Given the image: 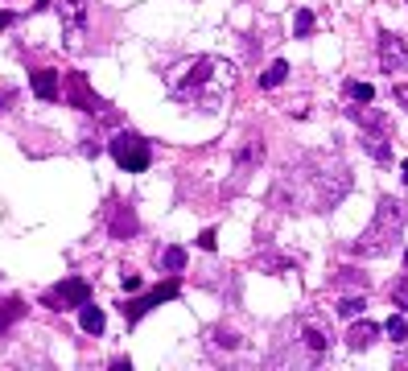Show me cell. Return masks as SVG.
Returning <instances> with one entry per match:
<instances>
[{
    "instance_id": "obj_27",
    "label": "cell",
    "mask_w": 408,
    "mask_h": 371,
    "mask_svg": "<svg viewBox=\"0 0 408 371\" xmlns=\"http://www.w3.org/2000/svg\"><path fill=\"white\" fill-rule=\"evenodd\" d=\"M124 289H128V293H141L144 281H141V276H128V272H124Z\"/></svg>"
},
{
    "instance_id": "obj_18",
    "label": "cell",
    "mask_w": 408,
    "mask_h": 371,
    "mask_svg": "<svg viewBox=\"0 0 408 371\" xmlns=\"http://www.w3.org/2000/svg\"><path fill=\"white\" fill-rule=\"evenodd\" d=\"M351 120H359L363 128H387V132H392V124H387L380 112H371V107H351Z\"/></svg>"
},
{
    "instance_id": "obj_15",
    "label": "cell",
    "mask_w": 408,
    "mask_h": 371,
    "mask_svg": "<svg viewBox=\"0 0 408 371\" xmlns=\"http://www.w3.org/2000/svg\"><path fill=\"white\" fill-rule=\"evenodd\" d=\"M112 235H116V240L136 235V215H132V206H116V215H112Z\"/></svg>"
},
{
    "instance_id": "obj_23",
    "label": "cell",
    "mask_w": 408,
    "mask_h": 371,
    "mask_svg": "<svg viewBox=\"0 0 408 371\" xmlns=\"http://www.w3.org/2000/svg\"><path fill=\"white\" fill-rule=\"evenodd\" d=\"M387 338H392V343H408V322L400 318V314H396V318H387Z\"/></svg>"
},
{
    "instance_id": "obj_21",
    "label": "cell",
    "mask_w": 408,
    "mask_h": 371,
    "mask_svg": "<svg viewBox=\"0 0 408 371\" xmlns=\"http://www.w3.org/2000/svg\"><path fill=\"white\" fill-rule=\"evenodd\" d=\"M363 305H367V301H363V293H359V297L351 293V297H342V301H338V314H342V318H359Z\"/></svg>"
},
{
    "instance_id": "obj_29",
    "label": "cell",
    "mask_w": 408,
    "mask_h": 371,
    "mask_svg": "<svg viewBox=\"0 0 408 371\" xmlns=\"http://www.w3.org/2000/svg\"><path fill=\"white\" fill-rule=\"evenodd\" d=\"M17 21V17H13V13H0V33H4V29H8V25Z\"/></svg>"
},
{
    "instance_id": "obj_17",
    "label": "cell",
    "mask_w": 408,
    "mask_h": 371,
    "mask_svg": "<svg viewBox=\"0 0 408 371\" xmlns=\"http://www.w3.org/2000/svg\"><path fill=\"white\" fill-rule=\"evenodd\" d=\"M161 269H165V272H182V269H186V247L169 244L165 252H161Z\"/></svg>"
},
{
    "instance_id": "obj_9",
    "label": "cell",
    "mask_w": 408,
    "mask_h": 371,
    "mask_svg": "<svg viewBox=\"0 0 408 371\" xmlns=\"http://www.w3.org/2000/svg\"><path fill=\"white\" fill-rule=\"evenodd\" d=\"M58 17L66 21V46H78V33L87 25V0H58Z\"/></svg>"
},
{
    "instance_id": "obj_1",
    "label": "cell",
    "mask_w": 408,
    "mask_h": 371,
    "mask_svg": "<svg viewBox=\"0 0 408 371\" xmlns=\"http://www.w3.org/2000/svg\"><path fill=\"white\" fill-rule=\"evenodd\" d=\"M231 66L227 62H218V58H194L186 66H177V71L169 74V95L182 99V103H194V107H202V112H215L218 103H223V91L231 87Z\"/></svg>"
},
{
    "instance_id": "obj_14",
    "label": "cell",
    "mask_w": 408,
    "mask_h": 371,
    "mask_svg": "<svg viewBox=\"0 0 408 371\" xmlns=\"http://www.w3.org/2000/svg\"><path fill=\"white\" fill-rule=\"evenodd\" d=\"M375 338H380V326L367 322V318H359L355 326H351V334H346V346H351V351H367Z\"/></svg>"
},
{
    "instance_id": "obj_3",
    "label": "cell",
    "mask_w": 408,
    "mask_h": 371,
    "mask_svg": "<svg viewBox=\"0 0 408 371\" xmlns=\"http://www.w3.org/2000/svg\"><path fill=\"white\" fill-rule=\"evenodd\" d=\"M310 182L317 194V211H330L351 194V173L342 161H330V173H326V161H317V173H310Z\"/></svg>"
},
{
    "instance_id": "obj_6",
    "label": "cell",
    "mask_w": 408,
    "mask_h": 371,
    "mask_svg": "<svg viewBox=\"0 0 408 371\" xmlns=\"http://www.w3.org/2000/svg\"><path fill=\"white\" fill-rule=\"evenodd\" d=\"M173 297H177V276H173V281H165V285H157L153 293H141L136 301H124L120 310H124V318H128V326H132V322H141L148 310H157L161 301H173Z\"/></svg>"
},
{
    "instance_id": "obj_13",
    "label": "cell",
    "mask_w": 408,
    "mask_h": 371,
    "mask_svg": "<svg viewBox=\"0 0 408 371\" xmlns=\"http://www.w3.org/2000/svg\"><path fill=\"white\" fill-rule=\"evenodd\" d=\"M260 157H264V141H260V136H247V141H243V148L235 153V170H240V182L247 177V170H252V165H260Z\"/></svg>"
},
{
    "instance_id": "obj_20",
    "label": "cell",
    "mask_w": 408,
    "mask_h": 371,
    "mask_svg": "<svg viewBox=\"0 0 408 371\" xmlns=\"http://www.w3.org/2000/svg\"><path fill=\"white\" fill-rule=\"evenodd\" d=\"M346 95L355 99V103H371V99H375V87H371V83H359V78H351V83H346Z\"/></svg>"
},
{
    "instance_id": "obj_28",
    "label": "cell",
    "mask_w": 408,
    "mask_h": 371,
    "mask_svg": "<svg viewBox=\"0 0 408 371\" xmlns=\"http://www.w3.org/2000/svg\"><path fill=\"white\" fill-rule=\"evenodd\" d=\"M392 95H396V103H400V107H408V83H400V87H396Z\"/></svg>"
},
{
    "instance_id": "obj_2",
    "label": "cell",
    "mask_w": 408,
    "mask_h": 371,
    "mask_svg": "<svg viewBox=\"0 0 408 371\" xmlns=\"http://www.w3.org/2000/svg\"><path fill=\"white\" fill-rule=\"evenodd\" d=\"M400 227H404V202L400 198H384L371 227L355 240V256H387L396 240H400Z\"/></svg>"
},
{
    "instance_id": "obj_8",
    "label": "cell",
    "mask_w": 408,
    "mask_h": 371,
    "mask_svg": "<svg viewBox=\"0 0 408 371\" xmlns=\"http://www.w3.org/2000/svg\"><path fill=\"white\" fill-rule=\"evenodd\" d=\"M66 99H71L78 112H103V107H107V103L87 87V74L83 71H66Z\"/></svg>"
},
{
    "instance_id": "obj_10",
    "label": "cell",
    "mask_w": 408,
    "mask_h": 371,
    "mask_svg": "<svg viewBox=\"0 0 408 371\" xmlns=\"http://www.w3.org/2000/svg\"><path fill=\"white\" fill-rule=\"evenodd\" d=\"M330 338H334V334H330V326H326V322H313V318H310L305 326H301V343L310 346V355H313V359L330 351Z\"/></svg>"
},
{
    "instance_id": "obj_5",
    "label": "cell",
    "mask_w": 408,
    "mask_h": 371,
    "mask_svg": "<svg viewBox=\"0 0 408 371\" xmlns=\"http://www.w3.org/2000/svg\"><path fill=\"white\" fill-rule=\"evenodd\" d=\"M42 301H46L49 310H83V305L91 301V285H87L83 276H66V281L54 285Z\"/></svg>"
},
{
    "instance_id": "obj_32",
    "label": "cell",
    "mask_w": 408,
    "mask_h": 371,
    "mask_svg": "<svg viewBox=\"0 0 408 371\" xmlns=\"http://www.w3.org/2000/svg\"><path fill=\"white\" fill-rule=\"evenodd\" d=\"M404 272H408V252H404Z\"/></svg>"
},
{
    "instance_id": "obj_30",
    "label": "cell",
    "mask_w": 408,
    "mask_h": 371,
    "mask_svg": "<svg viewBox=\"0 0 408 371\" xmlns=\"http://www.w3.org/2000/svg\"><path fill=\"white\" fill-rule=\"evenodd\" d=\"M8 99H13V91H8V87H0V103H8Z\"/></svg>"
},
{
    "instance_id": "obj_16",
    "label": "cell",
    "mask_w": 408,
    "mask_h": 371,
    "mask_svg": "<svg viewBox=\"0 0 408 371\" xmlns=\"http://www.w3.org/2000/svg\"><path fill=\"white\" fill-rule=\"evenodd\" d=\"M78 322H83V330H87V334H103V310L91 305V301L78 310Z\"/></svg>"
},
{
    "instance_id": "obj_26",
    "label": "cell",
    "mask_w": 408,
    "mask_h": 371,
    "mask_svg": "<svg viewBox=\"0 0 408 371\" xmlns=\"http://www.w3.org/2000/svg\"><path fill=\"white\" fill-rule=\"evenodd\" d=\"M198 247H202V252H215V247H218V235H215V231H202V235H198Z\"/></svg>"
},
{
    "instance_id": "obj_22",
    "label": "cell",
    "mask_w": 408,
    "mask_h": 371,
    "mask_svg": "<svg viewBox=\"0 0 408 371\" xmlns=\"http://www.w3.org/2000/svg\"><path fill=\"white\" fill-rule=\"evenodd\" d=\"M293 33H297V37H310V33H313V13H310V8H297V17H293Z\"/></svg>"
},
{
    "instance_id": "obj_31",
    "label": "cell",
    "mask_w": 408,
    "mask_h": 371,
    "mask_svg": "<svg viewBox=\"0 0 408 371\" xmlns=\"http://www.w3.org/2000/svg\"><path fill=\"white\" fill-rule=\"evenodd\" d=\"M400 177H404V186H408V157H404V165H400Z\"/></svg>"
},
{
    "instance_id": "obj_11",
    "label": "cell",
    "mask_w": 408,
    "mask_h": 371,
    "mask_svg": "<svg viewBox=\"0 0 408 371\" xmlns=\"http://www.w3.org/2000/svg\"><path fill=\"white\" fill-rule=\"evenodd\" d=\"M363 148H367L380 165H387V161H392V132H387V128H367V132H363Z\"/></svg>"
},
{
    "instance_id": "obj_12",
    "label": "cell",
    "mask_w": 408,
    "mask_h": 371,
    "mask_svg": "<svg viewBox=\"0 0 408 371\" xmlns=\"http://www.w3.org/2000/svg\"><path fill=\"white\" fill-rule=\"evenodd\" d=\"M29 87H33V95L46 99V103H54V99L62 95V83H58V74L54 71H33L29 74Z\"/></svg>"
},
{
    "instance_id": "obj_24",
    "label": "cell",
    "mask_w": 408,
    "mask_h": 371,
    "mask_svg": "<svg viewBox=\"0 0 408 371\" xmlns=\"http://www.w3.org/2000/svg\"><path fill=\"white\" fill-rule=\"evenodd\" d=\"M387 293H392V301H396L400 310H408V272H404V276H396V281H392V289H387Z\"/></svg>"
},
{
    "instance_id": "obj_25",
    "label": "cell",
    "mask_w": 408,
    "mask_h": 371,
    "mask_svg": "<svg viewBox=\"0 0 408 371\" xmlns=\"http://www.w3.org/2000/svg\"><path fill=\"white\" fill-rule=\"evenodd\" d=\"M215 346H227V351H235V346H240V334H231V330H215Z\"/></svg>"
},
{
    "instance_id": "obj_7",
    "label": "cell",
    "mask_w": 408,
    "mask_h": 371,
    "mask_svg": "<svg viewBox=\"0 0 408 371\" xmlns=\"http://www.w3.org/2000/svg\"><path fill=\"white\" fill-rule=\"evenodd\" d=\"M380 71L384 74H404L408 71V46L396 33H380Z\"/></svg>"
},
{
    "instance_id": "obj_19",
    "label": "cell",
    "mask_w": 408,
    "mask_h": 371,
    "mask_svg": "<svg viewBox=\"0 0 408 371\" xmlns=\"http://www.w3.org/2000/svg\"><path fill=\"white\" fill-rule=\"evenodd\" d=\"M285 78H288V62H272V66L260 74V87H264V91H272V87H281Z\"/></svg>"
},
{
    "instance_id": "obj_4",
    "label": "cell",
    "mask_w": 408,
    "mask_h": 371,
    "mask_svg": "<svg viewBox=\"0 0 408 371\" xmlns=\"http://www.w3.org/2000/svg\"><path fill=\"white\" fill-rule=\"evenodd\" d=\"M112 157H116V165L128 170V173H144V170H148V161H153L148 141L136 136V132H120V136L112 141Z\"/></svg>"
}]
</instances>
